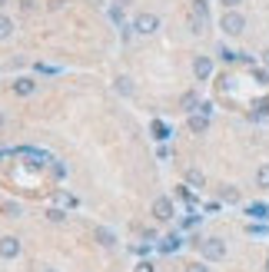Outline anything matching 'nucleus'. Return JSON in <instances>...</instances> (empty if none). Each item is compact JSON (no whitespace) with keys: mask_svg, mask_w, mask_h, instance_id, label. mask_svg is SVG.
I'll list each match as a JSON object with an SVG mask.
<instances>
[{"mask_svg":"<svg viewBox=\"0 0 269 272\" xmlns=\"http://www.w3.org/2000/svg\"><path fill=\"white\" fill-rule=\"evenodd\" d=\"M186 272H210V269H206L203 262H193V266H186Z\"/></svg>","mask_w":269,"mask_h":272,"instance_id":"obj_22","label":"nucleus"},{"mask_svg":"<svg viewBox=\"0 0 269 272\" xmlns=\"http://www.w3.org/2000/svg\"><path fill=\"white\" fill-rule=\"evenodd\" d=\"M116 93H123V97H130V93H133V80H126V76H120V80H116Z\"/></svg>","mask_w":269,"mask_h":272,"instance_id":"obj_15","label":"nucleus"},{"mask_svg":"<svg viewBox=\"0 0 269 272\" xmlns=\"http://www.w3.org/2000/svg\"><path fill=\"white\" fill-rule=\"evenodd\" d=\"M153 216L163 219V222H166V219H173V199H169V196L153 199Z\"/></svg>","mask_w":269,"mask_h":272,"instance_id":"obj_5","label":"nucleus"},{"mask_svg":"<svg viewBox=\"0 0 269 272\" xmlns=\"http://www.w3.org/2000/svg\"><path fill=\"white\" fill-rule=\"evenodd\" d=\"M44 272H60V269H44Z\"/></svg>","mask_w":269,"mask_h":272,"instance_id":"obj_27","label":"nucleus"},{"mask_svg":"<svg viewBox=\"0 0 269 272\" xmlns=\"http://www.w3.org/2000/svg\"><path fill=\"white\" fill-rule=\"evenodd\" d=\"M239 3H243V0H223V7H226V10H236Z\"/></svg>","mask_w":269,"mask_h":272,"instance_id":"obj_24","label":"nucleus"},{"mask_svg":"<svg viewBox=\"0 0 269 272\" xmlns=\"http://www.w3.org/2000/svg\"><path fill=\"white\" fill-rule=\"evenodd\" d=\"M179 107L186 109V113H193V109L200 107V97H196V93H183V97H179Z\"/></svg>","mask_w":269,"mask_h":272,"instance_id":"obj_11","label":"nucleus"},{"mask_svg":"<svg viewBox=\"0 0 269 272\" xmlns=\"http://www.w3.org/2000/svg\"><path fill=\"white\" fill-rule=\"evenodd\" d=\"M93 236H97V242H100V246H113V242H116V236H113L107 226H97V232H93Z\"/></svg>","mask_w":269,"mask_h":272,"instance_id":"obj_10","label":"nucleus"},{"mask_svg":"<svg viewBox=\"0 0 269 272\" xmlns=\"http://www.w3.org/2000/svg\"><path fill=\"white\" fill-rule=\"evenodd\" d=\"M34 90H37V83L30 80V76H20V80H13V93H17V97H30Z\"/></svg>","mask_w":269,"mask_h":272,"instance_id":"obj_8","label":"nucleus"},{"mask_svg":"<svg viewBox=\"0 0 269 272\" xmlns=\"http://www.w3.org/2000/svg\"><path fill=\"white\" fill-rule=\"evenodd\" d=\"M17 256H20V239L3 236V239H0V259H17Z\"/></svg>","mask_w":269,"mask_h":272,"instance_id":"obj_4","label":"nucleus"},{"mask_svg":"<svg viewBox=\"0 0 269 272\" xmlns=\"http://www.w3.org/2000/svg\"><path fill=\"white\" fill-rule=\"evenodd\" d=\"M153 130H157V140H166V136H169V130H166V126H163V123H157Z\"/></svg>","mask_w":269,"mask_h":272,"instance_id":"obj_21","label":"nucleus"},{"mask_svg":"<svg viewBox=\"0 0 269 272\" xmlns=\"http://www.w3.org/2000/svg\"><path fill=\"white\" fill-rule=\"evenodd\" d=\"M10 33H13V20H10V17H3V13H0V40H7Z\"/></svg>","mask_w":269,"mask_h":272,"instance_id":"obj_13","label":"nucleus"},{"mask_svg":"<svg viewBox=\"0 0 269 272\" xmlns=\"http://www.w3.org/2000/svg\"><path fill=\"white\" fill-rule=\"evenodd\" d=\"M47 219H50V222H63V219H67V213H60V209H50V213H47Z\"/></svg>","mask_w":269,"mask_h":272,"instance_id":"obj_19","label":"nucleus"},{"mask_svg":"<svg viewBox=\"0 0 269 272\" xmlns=\"http://www.w3.org/2000/svg\"><path fill=\"white\" fill-rule=\"evenodd\" d=\"M200 252H203L206 262H219V259H226V242L223 239H203Z\"/></svg>","mask_w":269,"mask_h":272,"instance_id":"obj_2","label":"nucleus"},{"mask_svg":"<svg viewBox=\"0 0 269 272\" xmlns=\"http://www.w3.org/2000/svg\"><path fill=\"white\" fill-rule=\"evenodd\" d=\"M160 249L163 252H176L179 249V236H166V239L160 242Z\"/></svg>","mask_w":269,"mask_h":272,"instance_id":"obj_14","label":"nucleus"},{"mask_svg":"<svg viewBox=\"0 0 269 272\" xmlns=\"http://www.w3.org/2000/svg\"><path fill=\"white\" fill-rule=\"evenodd\" d=\"M266 272H269V259H266Z\"/></svg>","mask_w":269,"mask_h":272,"instance_id":"obj_29","label":"nucleus"},{"mask_svg":"<svg viewBox=\"0 0 269 272\" xmlns=\"http://www.w3.org/2000/svg\"><path fill=\"white\" fill-rule=\"evenodd\" d=\"M219 56H223L226 63H233V60H239V56H236V54H233V50H226V47H223V50H219Z\"/></svg>","mask_w":269,"mask_h":272,"instance_id":"obj_20","label":"nucleus"},{"mask_svg":"<svg viewBox=\"0 0 269 272\" xmlns=\"http://www.w3.org/2000/svg\"><path fill=\"white\" fill-rule=\"evenodd\" d=\"M0 7H7V0H0Z\"/></svg>","mask_w":269,"mask_h":272,"instance_id":"obj_28","label":"nucleus"},{"mask_svg":"<svg viewBox=\"0 0 269 272\" xmlns=\"http://www.w3.org/2000/svg\"><path fill=\"white\" fill-rule=\"evenodd\" d=\"M266 213H269V206H263V203H253L249 206V216H256V219H266Z\"/></svg>","mask_w":269,"mask_h":272,"instance_id":"obj_17","label":"nucleus"},{"mask_svg":"<svg viewBox=\"0 0 269 272\" xmlns=\"http://www.w3.org/2000/svg\"><path fill=\"white\" fill-rule=\"evenodd\" d=\"M263 63H266V66H269V50H266V54H263Z\"/></svg>","mask_w":269,"mask_h":272,"instance_id":"obj_25","label":"nucleus"},{"mask_svg":"<svg viewBox=\"0 0 269 272\" xmlns=\"http://www.w3.org/2000/svg\"><path fill=\"white\" fill-rule=\"evenodd\" d=\"M190 17L200 20V23H210V3H206V0H193L190 3Z\"/></svg>","mask_w":269,"mask_h":272,"instance_id":"obj_7","label":"nucleus"},{"mask_svg":"<svg viewBox=\"0 0 269 272\" xmlns=\"http://www.w3.org/2000/svg\"><path fill=\"white\" fill-rule=\"evenodd\" d=\"M3 123H7V116H3V113H0V126H3Z\"/></svg>","mask_w":269,"mask_h":272,"instance_id":"obj_26","label":"nucleus"},{"mask_svg":"<svg viewBox=\"0 0 269 272\" xmlns=\"http://www.w3.org/2000/svg\"><path fill=\"white\" fill-rule=\"evenodd\" d=\"M223 199L226 203H239V189L236 186H223Z\"/></svg>","mask_w":269,"mask_h":272,"instance_id":"obj_16","label":"nucleus"},{"mask_svg":"<svg viewBox=\"0 0 269 272\" xmlns=\"http://www.w3.org/2000/svg\"><path fill=\"white\" fill-rule=\"evenodd\" d=\"M256 186L259 189H269V163H263L256 169Z\"/></svg>","mask_w":269,"mask_h":272,"instance_id":"obj_12","label":"nucleus"},{"mask_svg":"<svg viewBox=\"0 0 269 272\" xmlns=\"http://www.w3.org/2000/svg\"><path fill=\"white\" fill-rule=\"evenodd\" d=\"M157 27H160V17H157V13H140V17L133 20V30L136 33H153Z\"/></svg>","mask_w":269,"mask_h":272,"instance_id":"obj_3","label":"nucleus"},{"mask_svg":"<svg viewBox=\"0 0 269 272\" xmlns=\"http://www.w3.org/2000/svg\"><path fill=\"white\" fill-rule=\"evenodd\" d=\"M206 126H210V116H206V113H193L190 116V130L193 133H206Z\"/></svg>","mask_w":269,"mask_h":272,"instance_id":"obj_9","label":"nucleus"},{"mask_svg":"<svg viewBox=\"0 0 269 272\" xmlns=\"http://www.w3.org/2000/svg\"><path fill=\"white\" fill-rule=\"evenodd\" d=\"M193 73H196V80H210L213 76V60L210 56H196L193 60Z\"/></svg>","mask_w":269,"mask_h":272,"instance_id":"obj_6","label":"nucleus"},{"mask_svg":"<svg viewBox=\"0 0 269 272\" xmlns=\"http://www.w3.org/2000/svg\"><path fill=\"white\" fill-rule=\"evenodd\" d=\"M133 272H157V269H153V266H150V262H140V266H136Z\"/></svg>","mask_w":269,"mask_h":272,"instance_id":"obj_23","label":"nucleus"},{"mask_svg":"<svg viewBox=\"0 0 269 272\" xmlns=\"http://www.w3.org/2000/svg\"><path fill=\"white\" fill-rule=\"evenodd\" d=\"M186 179H190L193 186H203V173H200V169H190V173H186Z\"/></svg>","mask_w":269,"mask_h":272,"instance_id":"obj_18","label":"nucleus"},{"mask_svg":"<svg viewBox=\"0 0 269 272\" xmlns=\"http://www.w3.org/2000/svg\"><path fill=\"white\" fill-rule=\"evenodd\" d=\"M219 27H223L226 37H239V33L246 30V17H243L239 10H226L223 20H219Z\"/></svg>","mask_w":269,"mask_h":272,"instance_id":"obj_1","label":"nucleus"}]
</instances>
